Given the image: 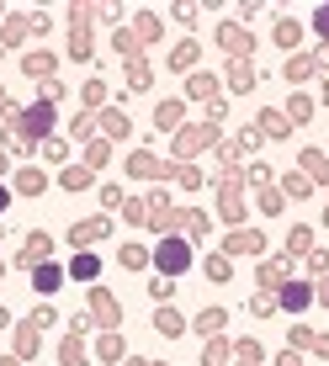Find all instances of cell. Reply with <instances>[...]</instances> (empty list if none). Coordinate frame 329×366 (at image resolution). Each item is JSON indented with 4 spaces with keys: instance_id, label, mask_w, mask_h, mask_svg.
I'll list each match as a JSON object with an SVG mask.
<instances>
[{
    "instance_id": "cell-1",
    "label": "cell",
    "mask_w": 329,
    "mask_h": 366,
    "mask_svg": "<svg viewBox=\"0 0 329 366\" xmlns=\"http://www.w3.org/2000/svg\"><path fill=\"white\" fill-rule=\"evenodd\" d=\"M186 266H192V249H186L181 239H165V244H159V271H170V276H181Z\"/></svg>"
},
{
    "instance_id": "cell-2",
    "label": "cell",
    "mask_w": 329,
    "mask_h": 366,
    "mask_svg": "<svg viewBox=\"0 0 329 366\" xmlns=\"http://www.w3.org/2000/svg\"><path fill=\"white\" fill-rule=\"evenodd\" d=\"M69 271H74V282H90V276L101 271V260H96V255H74V266H69Z\"/></svg>"
},
{
    "instance_id": "cell-3",
    "label": "cell",
    "mask_w": 329,
    "mask_h": 366,
    "mask_svg": "<svg viewBox=\"0 0 329 366\" xmlns=\"http://www.w3.org/2000/svg\"><path fill=\"white\" fill-rule=\"evenodd\" d=\"M308 303V287H281V308H303Z\"/></svg>"
},
{
    "instance_id": "cell-4",
    "label": "cell",
    "mask_w": 329,
    "mask_h": 366,
    "mask_svg": "<svg viewBox=\"0 0 329 366\" xmlns=\"http://www.w3.org/2000/svg\"><path fill=\"white\" fill-rule=\"evenodd\" d=\"M37 287L53 292V287H59V266H37Z\"/></svg>"
},
{
    "instance_id": "cell-5",
    "label": "cell",
    "mask_w": 329,
    "mask_h": 366,
    "mask_svg": "<svg viewBox=\"0 0 329 366\" xmlns=\"http://www.w3.org/2000/svg\"><path fill=\"white\" fill-rule=\"evenodd\" d=\"M318 27H324V32H329V11H318Z\"/></svg>"
}]
</instances>
